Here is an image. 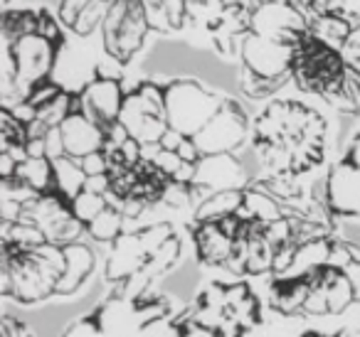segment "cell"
I'll return each instance as SVG.
<instances>
[{"label": "cell", "instance_id": "6da1fadb", "mask_svg": "<svg viewBox=\"0 0 360 337\" xmlns=\"http://www.w3.org/2000/svg\"><path fill=\"white\" fill-rule=\"evenodd\" d=\"M65 273V249L47 242L37 251L0 249V293L20 305H35L57 296Z\"/></svg>", "mask_w": 360, "mask_h": 337}, {"label": "cell", "instance_id": "7a4b0ae2", "mask_svg": "<svg viewBox=\"0 0 360 337\" xmlns=\"http://www.w3.org/2000/svg\"><path fill=\"white\" fill-rule=\"evenodd\" d=\"M225 104V96L210 91L195 79H173L165 84V119L168 128L195 138Z\"/></svg>", "mask_w": 360, "mask_h": 337}, {"label": "cell", "instance_id": "3957f363", "mask_svg": "<svg viewBox=\"0 0 360 337\" xmlns=\"http://www.w3.org/2000/svg\"><path fill=\"white\" fill-rule=\"evenodd\" d=\"M175 234L178 232H175V227L170 222H150L146 227L124 232L111 244V251L104 268V281L116 286V283L136 276L150 261V256L168 239H173Z\"/></svg>", "mask_w": 360, "mask_h": 337}, {"label": "cell", "instance_id": "277c9868", "mask_svg": "<svg viewBox=\"0 0 360 337\" xmlns=\"http://www.w3.org/2000/svg\"><path fill=\"white\" fill-rule=\"evenodd\" d=\"M148 32L150 27L143 3L141 0H116L111 3L104 25H101L104 52L116 65H129L141 52Z\"/></svg>", "mask_w": 360, "mask_h": 337}, {"label": "cell", "instance_id": "5b68a950", "mask_svg": "<svg viewBox=\"0 0 360 337\" xmlns=\"http://www.w3.org/2000/svg\"><path fill=\"white\" fill-rule=\"evenodd\" d=\"M20 219L40 227L47 242L57 246L77 244L86 237V227L72 214L70 199H65L60 192L35 194L27 202H22Z\"/></svg>", "mask_w": 360, "mask_h": 337}, {"label": "cell", "instance_id": "8992f818", "mask_svg": "<svg viewBox=\"0 0 360 337\" xmlns=\"http://www.w3.org/2000/svg\"><path fill=\"white\" fill-rule=\"evenodd\" d=\"M252 136V124L247 111L237 99L225 96V104L215 114V119L195 136V145L200 155H222V153H237L247 138Z\"/></svg>", "mask_w": 360, "mask_h": 337}, {"label": "cell", "instance_id": "52a82bcc", "mask_svg": "<svg viewBox=\"0 0 360 337\" xmlns=\"http://www.w3.org/2000/svg\"><path fill=\"white\" fill-rule=\"evenodd\" d=\"M6 50L15 60L18 89H20L22 99H25L32 86L42 84V81H47L52 77V70H55L62 47L40 35H27L13 42V45H6Z\"/></svg>", "mask_w": 360, "mask_h": 337}, {"label": "cell", "instance_id": "ba28073f", "mask_svg": "<svg viewBox=\"0 0 360 337\" xmlns=\"http://www.w3.org/2000/svg\"><path fill=\"white\" fill-rule=\"evenodd\" d=\"M294 47H284L255 32H247L240 45V67L264 79H291ZM294 81V79H291Z\"/></svg>", "mask_w": 360, "mask_h": 337}, {"label": "cell", "instance_id": "9c48e42d", "mask_svg": "<svg viewBox=\"0 0 360 337\" xmlns=\"http://www.w3.org/2000/svg\"><path fill=\"white\" fill-rule=\"evenodd\" d=\"M255 35L279 42L284 47H296L309 32L306 18L291 3H271L252 11V30Z\"/></svg>", "mask_w": 360, "mask_h": 337}, {"label": "cell", "instance_id": "30bf717a", "mask_svg": "<svg viewBox=\"0 0 360 337\" xmlns=\"http://www.w3.org/2000/svg\"><path fill=\"white\" fill-rule=\"evenodd\" d=\"M126 94H129V91H124L119 77L99 74V72H96L94 79L86 81V84L79 89L82 114H84L86 119L94 121L96 126L106 128V126L119 121Z\"/></svg>", "mask_w": 360, "mask_h": 337}, {"label": "cell", "instance_id": "8fae6325", "mask_svg": "<svg viewBox=\"0 0 360 337\" xmlns=\"http://www.w3.org/2000/svg\"><path fill=\"white\" fill-rule=\"evenodd\" d=\"M328 207L338 219H360V168L348 158H340L330 165L326 175Z\"/></svg>", "mask_w": 360, "mask_h": 337}, {"label": "cell", "instance_id": "7c38bea8", "mask_svg": "<svg viewBox=\"0 0 360 337\" xmlns=\"http://www.w3.org/2000/svg\"><path fill=\"white\" fill-rule=\"evenodd\" d=\"M252 183L250 173L235 153L205 155L195 168L193 185L205 190L207 194L227 192V190H247Z\"/></svg>", "mask_w": 360, "mask_h": 337}, {"label": "cell", "instance_id": "4fadbf2b", "mask_svg": "<svg viewBox=\"0 0 360 337\" xmlns=\"http://www.w3.org/2000/svg\"><path fill=\"white\" fill-rule=\"evenodd\" d=\"M91 315L96 317L106 337H139L146 327L139 300H131V298L109 296L91 310Z\"/></svg>", "mask_w": 360, "mask_h": 337}, {"label": "cell", "instance_id": "5bb4252c", "mask_svg": "<svg viewBox=\"0 0 360 337\" xmlns=\"http://www.w3.org/2000/svg\"><path fill=\"white\" fill-rule=\"evenodd\" d=\"M195 258L205 268H227L235 251V242L222 232L217 222H191L188 227Z\"/></svg>", "mask_w": 360, "mask_h": 337}, {"label": "cell", "instance_id": "9a60e30c", "mask_svg": "<svg viewBox=\"0 0 360 337\" xmlns=\"http://www.w3.org/2000/svg\"><path fill=\"white\" fill-rule=\"evenodd\" d=\"M62 140H65V153L75 160H82L91 153H99L106 145V133L101 126H96L84 114H70L65 124L60 126Z\"/></svg>", "mask_w": 360, "mask_h": 337}, {"label": "cell", "instance_id": "2e32d148", "mask_svg": "<svg viewBox=\"0 0 360 337\" xmlns=\"http://www.w3.org/2000/svg\"><path fill=\"white\" fill-rule=\"evenodd\" d=\"M311 283L304 276H271L266 288V300L281 317H304V305L309 300Z\"/></svg>", "mask_w": 360, "mask_h": 337}, {"label": "cell", "instance_id": "e0dca14e", "mask_svg": "<svg viewBox=\"0 0 360 337\" xmlns=\"http://www.w3.org/2000/svg\"><path fill=\"white\" fill-rule=\"evenodd\" d=\"M65 249V273H62L60 283H57V296L70 298L79 293V288L94 276L96 271V253L89 244L77 242L67 244Z\"/></svg>", "mask_w": 360, "mask_h": 337}, {"label": "cell", "instance_id": "ac0fdd59", "mask_svg": "<svg viewBox=\"0 0 360 337\" xmlns=\"http://www.w3.org/2000/svg\"><path fill=\"white\" fill-rule=\"evenodd\" d=\"M237 214H240L245 222L257 219V222H262L264 227H269V224L284 219V204L271 197V194H266L264 190L250 185V187L245 190V202L237 209Z\"/></svg>", "mask_w": 360, "mask_h": 337}, {"label": "cell", "instance_id": "d6986e66", "mask_svg": "<svg viewBox=\"0 0 360 337\" xmlns=\"http://www.w3.org/2000/svg\"><path fill=\"white\" fill-rule=\"evenodd\" d=\"M52 170H55V192H60L65 199H75L86 187V173L82 170V163L70 155L52 160Z\"/></svg>", "mask_w": 360, "mask_h": 337}, {"label": "cell", "instance_id": "ffe728a7", "mask_svg": "<svg viewBox=\"0 0 360 337\" xmlns=\"http://www.w3.org/2000/svg\"><path fill=\"white\" fill-rule=\"evenodd\" d=\"M245 202V190H227L215 192L193 212V222H217L227 214H237V209Z\"/></svg>", "mask_w": 360, "mask_h": 337}, {"label": "cell", "instance_id": "44dd1931", "mask_svg": "<svg viewBox=\"0 0 360 337\" xmlns=\"http://www.w3.org/2000/svg\"><path fill=\"white\" fill-rule=\"evenodd\" d=\"M18 178L35 194L55 192V170L50 158H27L25 163L18 165Z\"/></svg>", "mask_w": 360, "mask_h": 337}, {"label": "cell", "instance_id": "7402d4cb", "mask_svg": "<svg viewBox=\"0 0 360 337\" xmlns=\"http://www.w3.org/2000/svg\"><path fill=\"white\" fill-rule=\"evenodd\" d=\"M309 30H311V35L319 37V40H321V42H326L328 47H335V50H343V45L348 42L350 32H353L355 27L350 25L348 20H343V18L326 13V15H319L314 22H311Z\"/></svg>", "mask_w": 360, "mask_h": 337}, {"label": "cell", "instance_id": "603a6c76", "mask_svg": "<svg viewBox=\"0 0 360 337\" xmlns=\"http://www.w3.org/2000/svg\"><path fill=\"white\" fill-rule=\"evenodd\" d=\"M124 222H126V217L119 212L116 207H106L104 212L99 214V217L94 219V222L86 227V237H91L94 242H99V244H114L116 239L121 237V234L126 232L124 229Z\"/></svg>", "mask_w": 360, "mask_h": 337}, {"label": "cell", "instance_id": "cb8c5ba5", "mask_svg": "<svg viewBox=\"0 0 360 337\" xmlns=\"http://www.w3.org/2000/svg\"><path fill=\"white\" fill-rule=\"evenodd\" d=\"M3 42L6 45H13L20 37L35 35L37 30V13L35 11H3Z\"/></svg>", "mask_w": 360, "mask_h": 337}, {"label": "cell", "instance_id": "d4e9b609", "mask_svg": "<svg viewBox=\"0 0 360 337\" xmlns=\"http://www.w3.org/2000/svg\"><path fill=\"white\" fill-rule=\"evenodd\" d=\"M291 79H264V77H257L255 72L240 67V77H237V84H240V91L252 101H262L274 96L276 91L284 84H289Z\"/></svg>", "mask_w": 360, "mask_h": 337}, {"label": "cell", "instance_id": "484cf974", "mask_svg": "<svg viewBox=\"0 0 360 337\" xmlns=\"http://www.w3.org/2000/svg\"><path fill=\"white\" fill-rule=\"evenodd\" d=\"M70 207H72V214H75L84 227H89V224L109 207V199H106V194H96V192L84 190V192H79L75 199H72Z\"/></svg>", "mask_w": 360, "mask_h": 337}, {"label": "cell", "instance_id": "4316f807", "mask_svg": "<svg viewBox=\"0 0 360 337\" xmlns=\"http://www.w3.org/2000/svg\"><path fill=\"white\" fill-rule=\"evenodd\" d=\"M109 8H111V3H106V0H91L89 6H86V11L77 18L72 32H75L77 37H89L91 32H96L101 25H104Z\"/></svg>", "mask_w": 360, "mask_h": 337}, {"label": "cell", "instance_id": "83f0119b", "mask_svg": "<svg viewBox=\"0 0 360 337\" xmlns=\"http://www.w3.org/2000/svg\"><path fill=\"white\" fill-rule=\"evenodd\" d=\"M27 143V126L13 116L11 109L0 111V148L6 145H25Z\"/></svg>", "mask_w": 360, "mask_h": 337}, {"label": "cell", "instance_id": "f1b7e54d", "mask_svg": "<svg viewBox=\"0 0 360 337\" xmlns=\"http://www.w3.org/2000/svg\"><path fill=\"white\" fill-rule=\"evenodd\" d=\"M62 86L57 84V81H52V79H47V81H42V84H35L30 91H27V96H25V104L27 106H32L35 111H40V109H45V106H50L52 101L57 99V96L62 94Z\"/></svg>", "mask_w": 360, "mask_h": 337}, {"label": "cell", "instance_id": "f546056e", "mask_svg": "<svg viewBox=\"0 0 360 337\" xmlns=\"http://www.w3.org/2000/svg\"><path fill=\"white\" fill-rule=\"evenodd\" d=\"M60 337H106V335L101 332L96 317L89 312V315H82V317H77V320H72Z\"/></svg>", "mask_w": 360, "mask_h": 337}, {"label": "cell", "instance_id": "4dcf8cb0", "mask_svg": "<svg viewBox=\"0 0 360 337\" xmlns=\"http://www.w3.org/2000/svg\"><path fill=\"white\" fill-rule=\"evenodd\" d=\"M89 3L91 0H60V3H57V18H60V22L67 27V30H72L77 18L86 11Z\"/></svg>", "mask_w": 360, "mask_h": 337}, {"label": "cell", "instance_id": "1f68e13d", "mask_svg": "<svg viewBox=\"0 0 360 337\" xmlns=\"http://www.w3.org/2000/svg\"><path fill=\"white\" fill-rule=\"evenodd\" d=\"M79 163H82V170L86 173V178H96V175H109V160H106L104 150L86 155V158H82Z\"/></svg>", "mask_w": 360, "mask_h": 337}, {"label": "cell", "instance_id": "d6a6232c", "mask_svg": "<svg viewBox=\"0 0 360 337\" xmlns=\"http://www.w3.org/2000/svg\"><path fill=\"white\" fill-rule=\"evenodd\" d=\"M0 337H35V335H32V330L22 320H18L13 315H3V320H0Z\"/></svg>", "mask_w": 360, "mask_h": 337}, {"label": "cell", "instance_id": "836d02e7", "mask_svg": "<svg viewBox=\"0 0 360 337\" xmlns=\"http://www.w3.org/2000/svg\"><path fill=\"white\" fill-rule=\"evenodd\" d=\"M45 145H47V158L50 160H57L62 158L65 153V140H62V131L60 128H52L45 138Z\"/></svg>", "mask_w": 360, "mask_h": 337}, {"label": "cell", "instance_id": "e575fe53", "mask_svg": "<svg viewBox=\"0 0 360 337\" xmlns=\"http://www.w3.org/2000/svg\"><path fill=\"white\" fill-rule=\"evenodd\" d=\"M18 160L11 153H0V180H13L18 175Z\"/></svg>", "mask_w": 360, "mask_h": 337}, {"label": "cell", "instance_id": "d590c367", "mask_svg": "<svg viewBox=\"0 0 360 337\" xmlns=\"http://www.w3.org/2000/svg\"><path fill=\"white\" fill-rule=\"evenodd\" d=\"M89 192H96V194H109L111 190V178L109 175H96V178H86V187Z\"/></svg>", "mask_w": 360, "mask_h": 337}, {"label": "cell", "instance_id": "8d00e7d4", "mask_svg": "<svg viewBox=\"0 0 360 337\" xmlns=\"http://www.w3.org/2000/svg\"><path fill=\"white\" fill-rule=\"evenodd\" d=\"M345 276L350 278L353 283V291H355V303H360V261H353L348 268H345Z\"/></svg>", "mask_w": 360, "mask_h": 337}, {"label": "cell", "instance_id": "74e56055", "mask_svg": "<svg viewBox=\"0 0 360 337\" xmlns=\"http://www.w3.org/2000/svg\"><path fill=\"white\" fill-rule=\"evenodd\" d=\"M345 158H348L350 163H355L360 168V133L353 136V140H350L348 150H345Z\"/></svg>", "mask_w": 360, "mask_h": 337}, {"label": "cell", "instance_id": "f35d334b", "mask_svg": "<svg viewBox=\"0 0 360 337\" xmlns=\"http://www.w3.org/2000/svg\"><path fill=\"white\" fill-rule=\"evenodd\" d=\"M343 332H345V327H343V330H338V332H330V335H326V332H319V330H306L301 337H343Z\"/></svg>", "mask_w": 360, "mask_h": 337}, {"label": "cell", "instance_id": "ab89813d", "mask_svg": "<svg viewBox=\"0 0 360 337\" xmlns=\"http://www.w3.org/2000/svg\"><path fill=\"white\" fill-rule=\"evenodd\" d=\"M271 3H291V0H250L252 11H255V8H259V6H271Z\"/></svg>", "mask_w": 360, "mask_h": 337}, {"label": "cell", "instance_id": "60d3db41", "mask_svg": "<svg viewBox=\"0 0 360 337\" xmlns=\"http://www.w3.org/2000/svg\"><path fill=\"white\" fill-rule=\"evenodd\" d=\"M343 337H360V322H355V325H350V327H345V332H343Z\"/></svg>", "mask_w": 360, "mask_h": 337}, {"label": "cell", "instance_id": "b9f144b4", "mask_svg": "<svg viewBox=\"0 0 360 337\" xmlns=\"http://www.w3.org/2000/svg\"><path fill=\"white\" fill-rule=\"evenodd\" d=\"M348 67L353 70V74L358 77V81H360V60H355V62H348Z\"/></svg>", "mask_w": 360, "mask_h": 337}]
</instances>
